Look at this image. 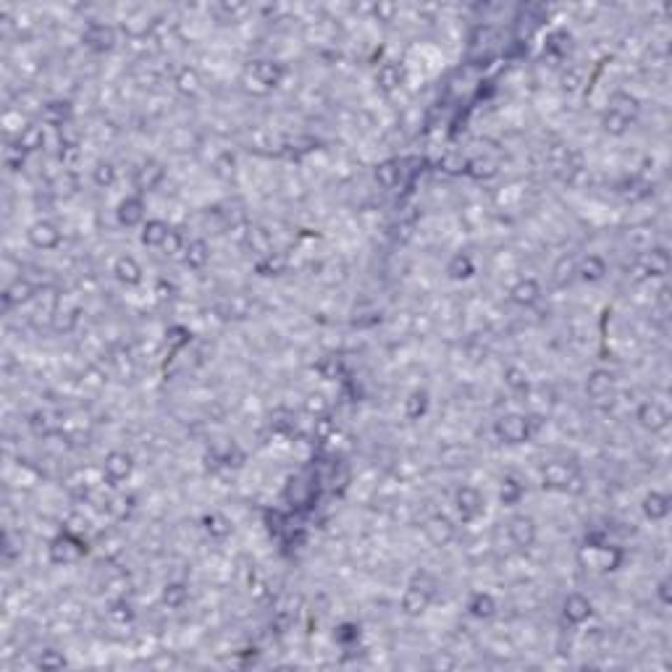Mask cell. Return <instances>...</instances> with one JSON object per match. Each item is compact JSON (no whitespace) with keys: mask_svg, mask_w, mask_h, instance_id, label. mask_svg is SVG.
<instances>
[{"mask_svg":"<svg viewBox=\"0 0 672 672\" xmlns=\"http://www.w3.org/2000/svg\"><path fill=\"white\" fill-rule=\"evenodd\" d=\"M539 420L541 418H536V415H518V413H509V415H502L499 420L494 423V434L505 444H523V441H528V439L533 436V431L539 428Z\"/></svg>","mask_w":672,"mask_h":672,"instance_id":"6da1fadb","label":"cell"},{"mask_svg":"<svg viewBox=\"0 0 672 672\" xmlns=\"http://www.w3.org/2000/svg\"><path fill=\"white\" fill-rule=\"evenodd\" d=\"M423 578L425 575L415 578L413 583H410V589L404 591L402 609H404V614H410V617L423 614L425 609H428V604L434 602V580L428 578V583H423Z\"/></svg>","mask_w":672,"mask_h":672,"instance_id":"7a4b0ae2","label":"cell"},{"mask_svg":"<svg viewBox=\"0 0 672 672\" xmlns=\"http://www.w3.org/2000/svg\"><path fill=\"white\" fill-rule=\"evenodd\" d=\"M541 481L546 489H557V491H567L573 484H580L578 470L565 460L546 462L541 470Z\"/></svg>","mask_w":672,"mask_h":672,"instance_id":"3957f363","label":"cell"},{"mask_svg":"<svg viewBox=\"0 0 672 672\" xmlns=\"http://www.w3.org/2000/svg\"><path fill=\"white\" fill-rule=\"evenodd\" d=\"M84 552H87V546L82 541H76L71 533H63V536L53 539V543H50V559L56 565H71V562L82 559Z\"/></svg>","mask_w":672,"mask_h":672,"instance_id":"277c9868","label":"cell"},{"mask_svg":"<svg viewBox=\"0 0 672 672\" xmlns=\"http://www.w3.org/2000/svg\"><path fill=\"white\" fill-rule=\"evenodd\" d=\"M131 470H134V457H131L129 452H124V449L108 452L106 460H103V473H106V478L110 484L126 481L131 475Z\"/></svg>","mask_w":672,"mask_h":672,"instance_id":"5b68a950","label":"cell"},{"mask_svg":"<svg viewBox=\"0 0 672 672\" xmlns=\"http://www.w3.org/2000/svg\"><path fill=\"white\" fill-rule=\"evenodd\" d=\"M636 420L646 431H651V434H657V431H662V428H667V423H670V410L662 404V402H644L641 407H638L636 413Z\"/></svg>","mask_w":672,"mask_h":672,"instance_id":"8992f818","label":"cell"},{"mask_svg":"<svg viewBox=\"0 0 672 672\" xmlns=\"http://www.w3.org/2000/svg\"><path fill=\"white\" fill-rule=\"evenodd\" d=\"M636 268L641 273V279H651V276H664L670 271V255L664 247H654L649 252H644L636 260Z\"/></svg>","mask_w":672,"mask_h":672,"instance_id":"52a82bcc","label":"cell"},{"mask_svg":"<svg viewBox=\"0 0 672 672\" xmlns=\"http://www.w3.org/2000/svg\"><path fill=\"white\" fill-rule=\"evenodd\" d=\"M454 507H457L462 520H475L484 512V496H481L478 489H473V486H462V489H457V494H454Z\"/></svg>","mask_w":672,"mask_h":672,"instance_id":"ba28073f","label":"cell"},{"mask_svg":"<svg viewBox=\"0 0 672 672\" xmlns=\"http://www.w3.org/2000/svg\"><path fill=\"white\" fill-rule=\"evenodd\" d=\"M509 531V539H512V543L518 546V549H531L533 543H536V523H533V518H528V515H515V518L509 520L507 525Z\"/></svg>","mask_w":672,"mask_h":672,"instance_id":"9c48e42d","label":"cell"},{"mask_svg":"<svg viewBox=\"0 0 672 672\" xmlns=\"http://www.w3.org/2000/svg\"><path fill=\"white\" fill-rule=\"evenodd\" d=\"M423 533L434 546H447L454 539V525H452V520L447 515H431L423 523Z\"/></svg>","mask_w":672,"mask_h":672,"instance_id":"30bf717a","label":"cell"},{"mask_svg":"<svg viewBox=\"0 0 672 672\" xmlns=\"http://www.w3.org/2000/svg\"><path fill=\"white\" fill-rule=\"evenodd\" d=\"M247 76L255 84H260L263 90H273V87L284 79V69L279 66V63H273V60H255V63L249 66Z\"/></svg>","mask_w":672,"mask_h":672,"instance_id":"8fae6325","label":"cell"},{"mask_svg":"<svg viewBox=\"0 0 672 672\" xmlns=\"http://www.w3.org/2000/svg\"><path fill=\"white\" fill-rule=\"evenodd\" d=\"M26 236H29V245L37 249H53L60 245L58 226L50 224V221H37V224H32L29 231H26Z\"/></svg>","mask_w":672,"mask_h":672,"instance_id":"7c38bea8","label":"cell"},{"mask_svg":"<svg viewBox=\"0 0 672 672\" xmlns=\"http://www.w3.org/2000/svg\"><path fill=\"white\" fill-rule=\"evenodd\" d=\"M583 559H589V567H593V570L609 573V570H614V567L620 565L623 552L620 549H612V546H589L583 552Z\"/></svg>","mask_w":672,"mask_h":672,"instance_id":"4fadbf2b","label":"cell"},{"mask_svg":"<svg viewBox=\"0 0 672 672\" xmlns=\"http://www.w3.org/2000/svg\"><path fill=\"white\" fill-rule=\"evenodd\" d=\"M562 614H565L567 623L583 625L591 614H593V604H591L583 593H570V596L565 599V604H562Z\"/></svg>","mask_w":672,"mask_h":672,"instance_id":"5bb4252c","label":"cell"},{"mask_svg":"<svg viewBox=\"0 0 672 672\" xmlns=\"http://www.w3.org/2000/svg\"><path fill=\"white\" fill-rule=\"evenodd\" d=\"M612 389H614V376L609 373V370H593L589 376V381H586V394H589L591 400H607V397H612Z\"/></svg>","mask_w":672,"mask_h":672,"instance_id":"9a60e30c","label":"cell"},{"mask_svg":"<svg viewBox=\"0 0 672 672\" xmlns=\"http://www.w3.org/2000/svg\"><path fill=\"white\" fill-rule=\"evenodd\" d=\"M509 297H512V302L520 307H531L539 302V297H541V286H539V281L536 279H523V281H518L512 289H509Z\"/></svg>","mask_w":672,"mask_h":672,"instance_id":"2e32d148","label":"cell"},{"mask_svg":"<svg viewBox=\"0 0 672 672\" xmlns=\"http://www.w3.org/2000/svg\"><path fill=\"white\" fill-rule=\"evenodd\" d=\"M163 165L158 163V161H145V163L137 168V187L142 189V192H150V189H155L158 184H161V179H163Z\"/></svg>","mask_w":672,"mask_h":672,"instance_id":"e0dca14e","label":"cell"},{"mask_svg":"<svg viewBox=\"0 0 672 672\" xmlns=\"http://www.w3.org/2000/svg\"><path fill=\"white\" fill-rule=\"evenodd\" d=\"M84 42L92 47V50H110L116 42V32L106 26V24H92L87 32H84Z\"/></svg>","mask_w":672,"mask_h":672,"instance_id":"ac0fdd59","label":"cell"},{"mask_svg":"<svg viewBox=\"0 0 672 672\" xmlns=\"http://www.w3.org/2000/svg\"><path fill=\"white\" fill-rule=\"evenodd\" d=\"M118 221L121 226H140L145 221V202L142 197H126V200L118 205Z\"/></svg>","mask_w":672,"mask_h":672,"instance_id":"d6986e66","label":"cell"},{"mask_svg":"<svg viewBox=\"0 0 672 672\" xmlns=\"http://www.w3.org/2000/svg\"><path fill=\"white\" fill-rule=\"evenodd\" d=\"M184 260H187L189 268H195V271L205 268L208 260H211V247H208V242H205V239H192L189 245H184Z\"/></svg>","mask_w":672,"mask_h":672,"instance_id":"ffe728a7","label":"cell"},{"mask_svg":"<svg viewBox=\"0 0 672 672\" xmlns=\"http://www.w3.org/2000/svg\"><path fill=\"white\" fill-rule=\"evenodd\" d=\"M113 273H116V279L121 284H126V286H134V284L142 281V268L140 263L134 258H129V255H124V258L116 260V265H113Z\"/></svg>","mask_w":672,"mask_h":672,"instance_id":"44dd1931","label":"cell"},{"mask_svg":"<svg viewBox=\"0 0 672 672\" xmlns=\"http://www.w3.org/2000/svg\"><path fill=\"white\" fill-rule=\"evenodd\" d=\"M168 236H171L168 224L158 221V218H153V221H147V224L142 226V245H147V247H163Z\"/></svg>","mask_w":672,"mask_h":672,"instance_id":"7402d4cb","label":"cell"},{"mask_svg":"<svg viewBox=\"0 0 672 672\" xmlns=\"http://www.w3.org/2000/svg\"><path fill=\"white\" fill-rule=\"evenodd\" d=\"M644 515L651 520H662L670 515V496L659 494V491H651V494L644 496Z\"/></svg>","mask_w":672,"mask_h":672,"instance_id":"603a6c76","label":"cell"},{"mask_svg":"<svg viewBox=\"0 0 672 672\" xmlns=\"http://www.w3.org/2000/svg\"><path fill=\"white\" fill-rule=\"evenodd\" d=\"M604 273H607V263H604L599 255H589V258H586L578 265V279H580V281H589V284L602 281Z\"/></svg>","mask_w":672,"mask_h":672,"instance_id":"cb8c5ba5","label":"cell"},{"mask_svg":"<svg viewBox=\"0 0 672 672\" xmlns=\"http://www.w3.org/2000/svg\"><path fill=\"white\" fill-rule=\"evenodd\" d=\"M376 179L384 189H394L402 179V163L400 161H384V163H378Z\"/></svg>","mask_w":672,"mask_h":672,"instance_id":"d4e9b609","label":"cell"},{"mask_svg":"<svg viewBox=\"0 0 672 672\" xmlns=\"http://www.w3.org/2000/svg\"><path fill=\"white\" fill-rule=\"evenodd\" d=\"M32 295H35V286L26 281V279H16V281L3 292V302H6V307H11V305H19V302H26Z\"/></svg>","mask_w":672,"mask_h":672,"instance_id":"484cf974","label":"cell"},{"mask_svg":"<svg viewBox=\"0 0 672 672\" xmlns=\"http://www.w3.org/2000/svg\"><path fill=\"white\" fill-rule=\"evenodd\" d=\"M630 121H633L630 116H625V113H620V110L609 108V110L604 113V118H602V126H604V131H607V134L620 137V134H625V131H628Z\"/></svg>","mask_w":672,"mask_h":672,"instance_id":"4316f807","label":"cell"},{"mask_svg":"<svg viewBox=\"0 0 672 672\" xmlns=\"http://www.w3.org/2000/svg\"><path fill=\"white\" fill-rule=\"evenodd\" d=\"M468 609H470L473 617H478V620H489V617H494L496 612V602L491 593H475L470 599V604H468Z\"/></svg>","mask_w":672,"mask_h":672,"instance_id":"83f0119b","label":"cell"},{"mask_svg":"<svg viewBox=\"0 0 672 672\" xmlns=\"http://www.w3.org/2000/svg\"><path fill=\"white\" fill-rule=\"evenodd\" d=\"M247 245L255 255H260V258H265V255H271L273 252L271 236H268L265 229H260V226H252V229L247 231Z\"/></svg>","mask_w":672,"mask_h":672,"instance_id":"f1b7e54d","label":"cell"},{"mask_svg":"<svg viewBox=\"0 0 672 672\" xmlns=\"http://www.w3.org/2000/svg\"><path fill=\"white\" fill-rule=\"evenodd\" d=\"M552 276H555L557 286H567L573 279H578V263H575V258H570V255H567V258L557 260Z\"/></svg>","mask_w":672,"mask_h":672,"instance_id":"f546056e","label":"cell"},{"mask_svg":"<svg viewBox=\"0 0 672 672\" xmlns=\"http://www.w3.org/2000/svg\"><path fill=\"white\" fill-rule=\"evenodd\" d=\"M376 82H378V87L386 90V92L397 90V87L402 84V69L397 66V63H384L376 74Z\"/></svg>","mask_w":672,"mask_h":672,"instance_id":"4dcf8cb0","label":"cell"},{"mask_svg":"<svg viewBox=\"0 0 672 672\" xmlns=\"http://www.w3.org/2000/svg\"><path fill=\"white\" fill-rule=\"evenodd\" d=\"M202 528L211 533L213 539H226V536L231 533V523H229L221 512H211V515L202 518Z\"/></svg>","mask_w":672,"mask_h":672,"instance_id":"1f68e13d","label":"cell"},{"mask_svg":"<svg viewBox=\"0 0 672 672\" xmlns=\"http://www.w3.org/2000/svg\"><path fill=\"white\" fill-rule=\"evenodd\" d=\"M189 602V589L184 583H168L163 589V604L171 609H181Z\"/></svg>","mask_w":672,"mask_h":672,"instance_id":"d6a6232c","label":"cell"},{"mask_svg":"<svg viewBox=\"0 0 672 672\" xmlns=\"http://www.w3.org/2000/svg\"><path fill=\"white\" fill-rule=\"evenodd\" d=\"M45 145V129L42 126H24L22 134H19V147L24 153L29 150H40Z\"/></svg>","mask_w":672,"mask_h":672,"instance_id":"836d02e7","label":"cell"},{"mask_svg":"<svg viewBox=\"0 0 672 672\" xmlns=\"http://www.w3.org/2000/svg\"><path fill=\"white\" fill-rule=\"evenodd\" d=\"M69 116H71V106L69 103H50V106H45V113H42V118H45V124H53V126H66L69 124Z\"/></svg>","mask_w":672,"mask_h":672,"instance_id":"e575fe53","label":"cell"},{"mask_svg":"<svg viewBox=\"0 0 672 672\" xmlns=\"http://www.w3.org/2000/svg\"><path fill=\"white\" fill-rule=\"evenodd\" d=\"M425 410H428V394L425 391H413L410 394V400L404 402V415L410 418V420H418V418H423Z\"/></svg>","mask_w":672,"mask_h":672,"instance_id":"d590c367","label":"cell"},{"mask_svg":"<svg viewBox=\"0 0 672 672\" xmlns=\"http://www.w3.org/2000/svg\"><path fill=\"white\" fill-rule=\"evenodd\" d=\"M284 268H286V258L279 252H271V255L258 260V271L263 276H279V273H284Z\"/></svg>","mask_w":672,"mask_h":672,"instance_id":"8d00e7d4","label":"cell"},{"mask_svg":"<svg viewBox=\"0 0 672 672\" xmlns=\"http://www.w3.org/2000/svg\"><path fill=\"white\" fill-rule=\"evenodd\" d=\"M177 87H179V92H184V95H197V92H200V76H197V71H195V69H181V71H179Z\"/></svg>","mask_w":672,"mask_h":672,"instance_id":"74e56055","label":"cell"},{"mask_svg":"<svg viewBox=\"0 0 672 672\" xmlns=\"http://www.w3.org/2000/svg\"><path fill=\"white\" fill-rule=\"evenodd\" d=\"M92 177L97 187H110L116 181V168H113L110 161H97L92 168Z\"/></svg>","mask_w":672,"mask_h":672,"instance_id":"f35d334b","label":"cell"},{"mask_svg":"<svg viewBox=\"0 0 672 672\" xmlns=\"http://www.w3.org/2000/svg\"><path fill=\"white\" fill-rule=\"evenodd\" d=\"M468 174L473 179H489L496 174V161H489V158H475V161H468Z\"/></svg>","mask_w":672,"mask_h":672,"instance_id":"ab89813d","label":"cell"},{"mask_svg":"<svg viewBox=\"0 0 672 672\" xmlns=\"http://www.w3.org/2000/svg\"><path fill=\"white\" fill-rule=\"evenodd\" d=\"M439 165L447 171V174H468V158L462 153H447L441 161H439Z\"/></svg>","mask_w":672,"mask_h":672,"instance_id":"60d3db41","label":"cell"},{"mask_svg":"<svg viewBox=\"0 0 672 672\" xmlns=\"http://www.w3.org/2000/svg\"><path fill=\"white\" fill-rule=\"evenodd\" d=\"M447 273L452 276V279H468V276L473 273L470 258H468V255H454V258L449 260Z\"/></svg>","mask_w":672,"mask_h":672,"instance_id":"b9f144b4","label":"cell"},{"mask_svg":"<svg viewBox=\"0 0 672 672\" xmlns=\"http://www.w3.org/2000/svg\"><path fill=\"white\" fill-rule=\"evenodd\" d=\"M520 496H523V486H520L515 478H507V481H505V486H502V491H499L502 505H518Z\"/></svg>","mask_w":672,"mask_h":672,"instance_id":"7bdbcfd3","label":"cell"},{"mask_svg":"<svg viewBox=\"0 0 672 672\" xmlns=\"http://www.w3.org/2000/svg\"><path fill=\"white\" fill-rule=\"evenodd\" d=\"M505 381H507L509 389L528 391V376H525V370H520V368H507V370H505Z\"/></svg>","mask_w":672,"mask_h":672,"instance_id":"ee69618b","label":"cell"},{"mask_svg":"<svg viewBox=\"0 0 672 672\" xmlns=\"http://www.w3.org/2000/svg\"><path fill=\"white\" fill-rule=\"evenodd\" d=\"M37 664H40L42 670H60V667L66 664V657H63V654H58V651L47 649V651H42V654H40Z\"/></svg>","mask_w":672,"mask_h":672,"instance_id":"f6af8a7d","label":"cell"},{"mask_svg":"<svg viewBox=\"0 0 672 672\" xmlns=\"http://www.w3.org/2000/svg\"><path fill=\"white\" fill-rule=\"evenodd\" d=\"M29 428H32L35 436H47L50 434V418H47V413L37 410V413L29 415Z\"/></svg>","mask_w":672,"mask_h":672,"instance_id":"bcb514c9","label":"cell"},{"mask_svg":"<svg viewBox=\"0 0 672 672\" xmlns=\"http://www.w3.org/2000/svg\"><path fill=\"white\" fill-rule=\"evenodd\" d=\"M305 407H307V413L323 415L326 410H329V402H326V397H323V394H310V397H307V402H305Z\"/></svg>","mask_w":672,"mask_h":672,"instance_id":"7dc6e473","label":"cell"},{"mask_svg":"<svg viewBox=\"0 0 672 672\" xmlns=\"http://www.w3.org/2000/svg\"><path fill=\"white\" fill-rule=\"evenodd\" d=\"M165 255H177V252H184V242H181V236L177 234V231H171V236L165 239Z\"/></svg>","mask_w":672,"mask_h":672,"instance_id":"c3c4849f","label":"cell"},{"mask_svg":"<svg viewBox=\"0 0 672 672\" xmlns=\"http://www.w3.org/2000/svg\"><path fill=\"white\" fill-rule=\"evenodd\" d=\"M110 617H113V620H121V623L131 620L129 604H126V602H116L113 607H110Z\"/></svg>","mask_w":672,"mask_h":672,"instance_id":"681fc988","label":"cell"},{"mask_svg":"<svg viewBox=\"0 0 672 672\" xmlns=\"http://www.w3.org/2000/svg\"><path fill=\"white\" fill-rule=\"evenodd\" d=\"M562 82H565V90H578V84H580V74H575V71H573L570 76H567V74H565V79H562Z\"/></svg>","mask_w":672,"mask_h":672,"instance_id":"f907efd6","label":"cell"},{"mask_svg":"<svg viewBox=\"0 0 672 672\" xmlns=\"http://www.w3.org/2000/svg\"><path fill=\"white\" fill-rule=\"evenodd\" d=\"M667 589H670V580H662L659 591H657V593H659V599H662V604H670V591H667Z\"/></svg>","mask_w":672,"mask_h":672,"instance_id":"816d5d0a","label":"cell"}]
</instances>
